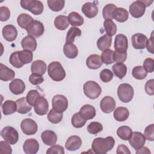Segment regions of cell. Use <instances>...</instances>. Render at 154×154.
Masks as SVG:
<instances>
[{
  "label": "cell",
  "mask_w": 154,
  "mask_h": 154,
  "mask_svg": "<svg viewBox=\"0 0 154 154\" xmlns=\"http://www.w3.org/2000/svg\"><path fill=\"white\" fill-rule=\"evenodd\" d=\"M68 20L73 26H81L84 23V18L78 13L72 11L68 16Z\"/></svg>",
  "instance_id": "e575fe53"
},
{
  "label": "cell",
  "mask_w": 154,
  "mask_h": 154,
  "mask_svg": "<svg viewBox=\"0 0 154 154\" xmlns=\"http://www.w3.org/2000/svg\"><path fill=\"white\" fill-rule=\"evenodd\" d=\"M64 153L65 152L63 147L60 145L55 144L52 146V147L49 148L46 151L47 154H64Z\"/></svg>",
  "instance_id": "9f6ffc18"
},
{
  "label": "cell",
  "mask_w": 154,
  "mask_h": 154,
  "mask_svg": "<svg viewBox=\"0 0 154 154\" xmlns=\"http://www.w3.org/2000/svg\"><path fill=\"white\" fill-rule=\"evenodd\" d=\"M101 60L102 63L106 64H111L113 63V51L111 49H106L103 51L101 55Z\"/></svg>",
  "instance_id": "bcb514c9"
},
{
  "label": "cell",
  "mask_w": 154,
  "mask_h": 154,
  "mask_svg": "<svg viewBox=\"0 0 154 154\" xmlns=\"http://www.w3.org/2000/svg\"><path fill=\"white\" fill-rule=\"evenodd\" d=\"M116 101L113 97L107 96L104 97L100 102L101 110L106 114L113 111L116 108Z\"/></svg>",
  "instance_id": "5bb4252c"
},
{
  "label": "cell",
  "mask_w": 154,
  "mask_h": 154,
  "mask_svg": "<svg viewBox=\"0 0 154 154\" xmlns=\"http://www.w3.org/2000/svg\"><path fill=\"white\" fill-rule=\"evenodd\" d=\"M79 113L82 117L87 120L92 119L95 117L96 109L93 106L90 104H86L81 108Z\"/></svg>",
  "instance_id": "7402d4cb"
},
{
  "label": "cell",
  "mask_w": 154,
  "mask_h": 154,
  "mask_svg": "<svg viewBox=\"0 0 154 154\" xmlns=\"http://www.w3.org/2000/svg\"><path fill=\"white\" fill-rule=\"evenodd\" d=\"M99 77L102 82H108L112 80L113 78V73L109 69H104L100 72Z\"/></svg>",
  "instance_id": "f907efd6"
},
{
  "label": "cell",
  "mask_w": 154,
  "mask_h": 154,
  "mask_svg": "<svg viewBox=\"0 0 154 154\" xmlns=\"http://www.w3.org/2000/svg\"><path fill=\"white\" fill-rule=\"evenodd\" d=\"M12 149L9 143L6 141H1L0 142V153H8L11 154Z\"/></svg>",
  "instance_id": "680465c9"
},
{
  "label": "cell",
  "mask_w": 154,
  "mask_h": 154,
  "mask_svg": "<svg viewBox=\"0 0 154 154\" xmlns=\"http://www.w3.org/2000/svg\"><path fill=\"white\" fill-rule=\"evenodd\" d=\"M82 144V140L79 136L72 135L69 137L65 144V147L69 151L78 150Z\"/></svg>",
  "instance_id": "d6986e66"
},
{
  "label": "cell",
  "mask_w": 154,
  "mask_h": 154,
  "mask_svg": "<svg viewBox=\"0 0 154 154\" xmlns=\"http://www.w3.org/2000/svg\"><path fill=\"white\" fill-rule=\"evenodd\" d=\"M100 56L97 54L90 55L86 60L87 66L90 69H97L102 65Z\"/></svg>",
  "instance_id": "cb8c5ba5"
},
{
  "label": "cell",
  "mask_w": 154,
  "mask_h": 154,
  "mask_svg": "<svg viewBox=\"0 0 154 154\" xmlns=\"http://www.w3.org/2000/svg\"><path fill=\"white\" fill-rule=\"evenodd\" d=\"M115 144L112 137L108 136L106 138L97 137L93 141L91 147L94 153L96 154H105L111 150Z\"/></svg>",
  "instance_id": "6da1fadb"
},
{
  "label": "cell",
  "mask_w": 154,
  "mask_h": 154,
  "mask_svg": "<svg viewBox=\"0 0 154 154\" xmlns=\"http://www.w3.org/2000/svg\"><path fill=\"white\" fill-rule=\"evenodd\" d=\"M146 5L141 0H138L133 2L129 6V13L131 15L135 18L142 17L146 11Z\"/></svg>",
  "instance_id": "30bf717a"
},
{
  "label": "cell",
  "mask_w": 154,
  "mask_h": 154,
  "mask_svg": "<svg viewBox=\"0 0 154 154\" xmlns=\"http://www.w3.org/2000/svg\"><path fill=\"white\" fill-rule=\"evenodd\" d=\"M112 43V38L107 34H105L100 37L97 41V46L100 51H105L108 49Z\"/></svg>",
  "instance_id": "f546056e"
},
{
  "label": "cell",
  "mask_w": 154,
  "mask_h": 154,
  "mask_svg": "<svg viewBox=\"0 0 154 154\" xmlns=\"http://www.w3.org/2000/svg\"><path fill=\"white\" fill-rule=\"evenodd\" d=\"M29 35L35 37L42 36L45 31L43 24L38 20H33L26 29Z\"/></svg>",
  "instance_id": "ba28073f"
},
{
  "label": "cell",
  "mask_w": 154,
  "mask_h": 154,
  "mask_svg": "<svg viewBox=\"0 0 154 154\" xmlns=\"http://www.w3.org/2000/svg\"><path fill=\"white\" fill-rule=\"evenodd\" d=\"M129 143L130 145L137 150L144 145L146 143V138L141 132H132L131 137L129 140Z\"/></svg>",
  "instance_id": "8fae6325"
},
{
  "label": "cell",
  "mask_w": 154,
  "mask_h": 154,
  "mask_svg": "<svg viewBox=\"0 0 154 154\" xmlns=\"http://www.w3.org/2000/svg\"><path fill=\"white\" fill-rule=\"evenodd\" d=\"M153 63L154 60L151 58H147L143 63V68L147 73H152L153 72Z\"/></svg>",
  "instance_id": "11a10c76"
},
{
  "label": "cell",
  "mask_w": 154,
  "mask_h": 154,
  "mask_svg": "<svg viewBox=\"0 0 154 154\" xmlns=\"http://www.w3.org/2000/svg\"><path fill=\"white\" fill-rule=\"evenodd\" d=\"M20 128L22 132L25 135H32L37 132L38 126L34 120L28 118L21 122Z\"/></svg>",
  "instance_id": "9c48e42d"
},
{
  "label": "cell",
  "mask_w": 154,
  "mask_h": 154,
  "mask_svg": "<svg viewBox=\"0 0 154 154\" xmlns=\"http://www.w3.org/2000/svg\"><path fill=\"white\" fill-rule=\"evenodd\" d=\"M46 64L42 60H38L32 63L31 66V70L32 74H37L43 75L46 70Z\"/></svg>",
  "instance_id": "d4e9b609"
},
{
  "label": "cell",
  "mask_w": 154,
  "mask_h": 154,
  "mask_svg": "<svg viewBox=\"0 0 154 154\" xmlns=\"http://www.w3.org/2000/svg\"><path fill=\"white\" fill-rule=\"evenodd\" d=\"M81 31L76 27H71L67 32L66 37V43H73L75 41V38L76 36H81Z\"/></svg>",
  "instance_id": "74e56055"
},
{
  "label": "cell",
  "mask_w": 154,
  "mask_h": 154,
  "mask_svg": "<svg viewBox=\"0 0 154 154\" xmlns=\"http://www.w3.org/2000/svg\"><path fill=\"white\" fill-rule=\"evenodd\" d=\"M10 63L15 68L19 69L21 68L23 64L21 63V61L19 60V55H18V51H16L13 52L9 58Z\"/></svg>",
  "instance_id": "c3c4849f"
},
{
  "label": "cell",
  "mask_w": 154,
  "mask_h": 154,
  "mask_svg": "<svg viewBox=\"0 0 154 154\" xmlns=\"http://www.w3.org/2000/svg\"><path fill=\"white\" fill-rule=\"evenodd\" d=\"M81 10L85 16L88 18H93L98 13V7L93 2H85L82 7Z\"/></svg>",
  "instance_id": "ac0fdd59"
},
{
  "label": "cell",
  "mask_w": 154,
  "mask_h": 154,
  "mask_svg": "<svg viewBox=\"0 0 154 154\" xmlns=\"http://www.w3.org/2000/svg\"><path fill=\"white\" fill-rule=\"evenodd\" d=\"M48 73L53 81L58 82L63 80L66 75L61 64L58 61L51 62L48 65Z\"/></svg>",
  "instance_id": "7a4b0ae2"
},
{
  "label": "cell",
  "mask_w": 154,
  "mask_h": 154,
  "mask_svg": "<svg viewBox=\"0 0 154 154\" xmlns=\"http://www.w3.org/2000/svg\"><path fill=\"white\" fill-rule=\"evenodd\" d=\"M144 136L145 138L149 141H153L154 140V125H148L144 129Z\"/></svg>",
  "instance_id": "816d5d0a"
},
{
  "label": "cell",
  "mask_w": 154,
  "mask_h": 154,
  "mask_svg": "<svg viewBox=\"0 0 154 154\" xmlns=\"http://www.w3.org/2000/svg\"><path fill=\"white\" fill-rule=\"evenodd\" d=\"M153 31L152 32L151 36L149 40H147V44H146V47L147 51L151 53V54H154V37H153Z\"/></svg>",
  "instance_id": "94428289"
},
{
  "label": "cell",
  "mask_w": 154,
  "mask_h": 154,
  "mask_svg": "<svg viewBox=\"0 0 154 154\" xmlns=\"http://www.w3.org/2000/svg\"><path fill=\"white\" fill-rule=\"evenodd\" d=\"M132 134V129L128 126H120L117 130V135L123 140H129Z\"/></svg>",
  "instance_id": "d590c367"
},
{
  "label": "cell",
  "mask_w": 154,
  "mask_h": 154,
  "mask_svg": "<svg viewBox=\"0 0 154 154\" xmlns=\"http://www.w3.org/2000/svg\"><path fill=\"white\" fill-rule=\"evenodd\" d=\"M63 52L65 56L70 59L75 58L78 54V49L73 43H66L63 47Z\"/></svg>",
  "instance_id": "83f0119b"
},
{
  "label": "cell",
  "mask_w": 154,
  "mask_h": 154,
  "mask_svg": "<svg viewBox=\"0 0 154 154\" xmlns=\"http://www.w3.org/2000/svg\"><path fill=\"white\" fill-rule=\"evenodd\" d=\"M132 76L137 79L142 80L144 79L147 75V72L141 66H137L133 68L132 71Z\"/></svg>",
  "instance_id": "f6af8a7d"
},
{
  "label": "cell",
  "mask_w": 154,
  "mask_h": 154,
  "mask_svg": "<svg viewBox=\"0 0 154 154\" xmlns=\"http://www.w3.org/2000/svg\"><path fill=\"white\" fill-rule=\"evenodd\" d=\"M151 152L149 150V149L146 147H141V148H140L139 149L137 150V152H136V153L137 154H138V153H147V154H150Z\"/></svg>",
  "instance_id": "be15d7a7"
},
{
  "label": "cell",
  "mask_w": 154,
  "mask_h": 154,
  "mask_svg": "<svg viewBox=\"0 0 154 154\" xmlns=\"http://www.w3.org/2000/svg\"><path fill=\"white\" fill-rule=\"evenodd\" d=\"M18 55L20 61L24 65L28 64L32 61L33 54L31 51L28 50H22L18 51Z\"/></svg>",
  "instance_id": "f35d334b"
},
{
  "label": "cell",
  "mask_w": 154,
  "mask_h": 154,
  "mask_svg": "<svg viewBox=\"0 0 154 154\" xmlns=\"http://www.w3.org/2000/svg\"><path fill=\"white\" fill-rule=\"evenodd\" d=\"M116 153L117 154H131V151L129 150L128 147L126 146L124 144H120L117 147Z\"/></svg>",
  "instance_id": "6125c7cd"
},
{
  "label": "cell",
  "mask_w": 154,
  "mask_h": 154,
  "mask_svg": "<svg viewBox=\"0 0 154 154\" xmlns=\"http://www.w3.org/2000/svg\"><path fill=\"white\" fill-rule=\"evenodd\" d=\"M116 8V6L113 4H108L105 5L102 10L103 17L105 20H112L113 19V13Z\"/></svg>",
  "instance_id": "60d3db41"
},
{
  "label": "cell",
  "mask_w": 154,
  "mask_h": 154,
  "mask_svg": "<svg viewBox=\"0 0 154 154\" xmlns=\"http://www.w3.org/2000/svg\"><path fill=\"white\" fill-rule=\"evenodd\" d=\"M2 33L4 38L8 42L14 41L17 35V31L12 25H5L2 30Z\"/></svg>",
  "instance_id": "ffe728a7"
},
{
  "label": "cell",
  "mask_w": 154,
  "mask_h": 154,
  "mask_svg": "<svg viewBox=\"0 0 154 154\" xmlns=\"http://www.w3.org/2000/svg\"><path fill=\"white\" fill-rule=\"evenodd\" d=\"M44 81L42 75L37 74H31L29 77V81L32 85H38L42 84Z\"/></svg>",
  "instance_id": "6f0895ef"
},
{
  "label": "cell",
  "mask_w": 154,
  "mask_h": 154,
  "mask_svg": "<svg viewBox=\"0 0 154 154\" xmlns=\"http://www.w3.org/2000/svg\"><path fill=\"white\" fill-rule=\"evenodd\" d=\"M145 91L149 95L154 94V79H151L147 81L145 84Z\"/></svg>",
  "instance_id": "91938a15"
},
{
  "label": "cell",
  "mask_w": 154,
  "mask_h": 154,
  "mask_svg": "<svg viewBox=\"0 0 154 154\" xmlns=\"http://www.w3.org/2000/svg\"><path fill=\"white\" fill-rule=\"evenodd\" d=\"M112 69L114 75L119 79H123L127 73V67L122 63H117L114 64Z\"/></svg>",
  "instance_id": "836d02e7"
},
{
  "label": "cell",
  "mask_w": 154,
  "mask_h": 154,
  "mask_svg": "<svg viewBox=\"0 0 154 154\" xmlns=\"http://www.w3.org/2000/svg\"><path fill=\"white\" fill-rule=\"evenodd\" d=\"M127 58V52H119L116 51H113V60L116 63H123Z\"/></svg>",
  "instance_id": "f5cc1de1"
},
{
  "label": "cell",
  "mask_w": 154,
  "mask_h": 154,
  "mask_svg": "<svg viewBox=\"0 0 154 154\" xmlns=\"http://www.w3.org/2000/svg\"><path fill=\"white\" fill-rule=\"evenodd\" d=\"M34 111L38 116H44L47 114L49 109V103L46 98L40 96L35 101L34 105Z\"/></svg>",
  "instance_id": "7c38bea8"
},
{
  "label": "cell",
  "mask_w": 154,
  "mask_h": 154,
  "mask_svg": "<svg viewBox=\"0 0 154 154\" xmlns=\"http://www.w3.org/2000/svg\"><path fill=\"white\" fill-rule=\"evenodd\" d=\"M2 138L10 144H16L19 140V134L16 129L11 126H6L1 131Z\"/></svg>",
  "instance_id": "8992f818"
},
{
  "label": "cell",
  "mask_w": 154,
  "mask_h": 154,
  "mask_svg": "<svg viewBox=\"0 0 154 154\" xmlns=\"http://www.w3.org/2000/svg\"><path fill=\"white\" fill-rule=\"evenodd\" d=\"M21 46L23 50H28L33 52L37 48V41L34 37L28 35L22 40Z\"/></svg>",
  "instance_id": "603a6c76"
},
{
  "label": "cell",
  "mask_w": 154,
  "mask_h": 154,
  "mask_svg": "<svg viewBox=\"0 0 154 154\" xmlns=\"http://www.w3.org/2000/svg\"><path fill=\"white\" fill-rule=\"evenodd\" d=\"M129 13L128 11L121 7H117L113 13V18L119 22H125L128 19Z\"/></svg>",
  "instance_id": "4dcf8cb0"
},
{
  "label": "cell",
  "mask_w": 154,
  "mask_h": 154,
  "mask_svg": "<svg viewBox=\"0 0 154 154\" xmlns=\"http://www.w3.org/2000/svg\"><path fill=\"white\" fill-rule=\"evenodd\" d=\"M85 95L91 99H95L100 96L102 89L98 83L93 81L86 82L83 86Z\"/></svg>",
  "instance_id": "3957f363"
},
{
  "label": "cell",
  "mask_w": 154,
  "mask_h": 154,
  "mask_svg": "<svg viewBox=\"0 0 154 154\" xmlns=\"http://www.w3.org/2000/svg\"><path fill=\"white\" fill-rule=\"evenodd\" d=\"M10 91L16 95L22 94L25 90V84L20 79H14L9 84Z\"/></svg>",
  "instance_id": "e0dca14e"
},
{
  "label": "cell",
  "mask_w": 154,
  "mask_h": 154,
  "mask_svg": "<svg viewBox=\"0 0 154 154\" xmlns=\"http://www.w3.org/2000/svg\"><path fill=\"white\" fill-rule=\"evenodd\" d=\"M41 96L40 93L35 90H31L29 91L26 95V100L29 104H30L32 106L34 105V103L37 99Z\"/></svg>",
  "instance_id": "681fc988"
},
{
  "label": "cell",
  "mask_w": 154,
  "mask_h": 154,
  "mask_svg": "<svg viewBox=\"0 0 154 154\" xmlns=\"http://www.w3.org/2000/svg\"><path fill=\"white\" fill-rule=\"evenodd\" d=\"M86 122L87 120L82 117L79 112L74 114L71 119L72 125L76 128H81L83 127L85 125Z\"/></svg>",
  "instance_id": "ee69618b"
},
{
  "label": "cell",
  "mask_w": 154,
  "mask_h": 154,
  "mask_svg": "<svg viewBox=\"0 0 154 154\" xmlns=\"http://www.w3.org/2000/svg\"><path fill=\"white\" fill-rule=\"evenodd\" d=\"M54 25L59 30H65L69 25L68 17L64 15H59L55 18Z\"/></svg>",
  "instance_id": "d6a6232c"
},
{
  "label": "cell",
  "mask_w": 154,
  "mask_h": 154,
  "mask_svg": "<svg viewBox=\"0 0 154 154\" xmlns=\"http://www.w3.org/2000/svg\"><path fill=\"white\" fill-rule=\"evenodd\" d=\"M113 116L116 120L118 122H124L129 117V112L126 108L120 106L114 111Z\"/></svg>",
  "instance_id": "f1b7e54d"
},
{
  "label": "cell",
  "mask_w": 154,
  "mask_h": 154,
  "mask_svg": "<svg viewBox=\"0 0 154 154\" xmlns=\"http://www.w3.org/2000/svg\"><path fill=\"white\" fill-rule=\"evenodd\" d=\"M117 96L122 102H129L134 96L133 87L127 83L121 84L117 88Z\"/></svg>",
  "instance_id": "5b68a950"
},
{
  "label": "cell",
  "mask_w": 154,
  "mask_h": 154,
  "mask_svg": "<svg viewBox=\"0 0 154 154\" xmlns=\"http://www.w3.org/2000/svg\"><path fill=\"white\" fill-rule=\"evenodd\" d=\"M52 105L54 110L63 113L68 107V100L64 95L56 94L52 98Z\"/></svg>",
  "instance_id": "52a82bcc"
},
{
  "label": "cell",
  "mask_w": 154,
  "mask_h": 154,
  "mask_svg": "<svg viewBox=\"0 0 154 154\" xmlns=\"http://www.w3.org/2000/svg\"><path fill=\"white\" fill-rule=\"evenodd\" d=\"M63 117V114L61 112H58L54 110L53 108L51 109L47 116L48 120L54 124H57L61 122Z\"/></svg>",
  "instance_id": "ab89813d"
},
{
  "label": "cell",
  "mask_w": 154,
  "mask_h": 154,
  "mask_svg": "<svg viewBox=\"0 0 154 154\" xmlns=\"http://www.w3.org/2000/svg\"><path fill=\"white\" fill-rule=\"evenodd\" d=\"M20 5L23 9L29 11L34 15L41 14L44 8L43 3L37 0H22Z\"/></svg>",
  "instance_id": "277c9868"
},
{
  "label": "cell",
  "mask_w": 154,
  "mask_h": 154,
  "mask_svg": "<svg viewBox=\"0 0 154 154\" xmlns=\"http://www.w3.org/2000/svg\"><path fill=\"white\" fill-rule=\"evenodd\" d=\"M41 138L43 143L50 146L55 144L57 141V134L51 130H46L43 131L41 134Z\"/></svg>",
  "instance_id": "44dd1931"
},
{
  "label": "cell",
  "mask_w": 154,
  "mask_h": 154,
  "mask_svg": "<svg viewBox=\"0 0 154 154\" xmlns=\"http://www.w3.org/2000/svg\"><path fill=\"white\" fill-rule=\"evenodd\" d=\"M16 103L17 105V112L19 114H26L32 109V106L28 103L26 97H23L17 99Z\"/></svg>",
  "instance_id": "484cf974"
},
{
  "label": "cell",
  "mask_w": 154,
  "mask_h": 154,
  "mask_svg": "<svg viewBox=\"0 0 154 154\" xmlns=\"http://www.w3.org/2000/svg\"><path fill=\"white\" fill-rule=\"evenodd\" d=\"M128 48V40L127 37L122 34H117L115 37V51L119 52H127Z\"/></svg>",
  "instance_id": "4fadbf2b"
},
{
  "label": "cell",
  "mask_w": 154,
  "mask_h": 154,
  "mask_svg": "<svg viewBox=\"0 0 154 154\" xmlns=\"http://www.w3.org/2000/svg\"><path fill=\"white\" fill-rule=\"evenodd\" d=\"M47 3L49 8L53 11H60L64 7V0H48Z\"/></svg>",
  "instance_id": "b9f144b4"
},
{
  "label": "cell",
  "mask_w": 154,
  "mask_h": 154,
  "mask_svg": "<svg viewBox=\"0 0 154 154\" xmlns=\"http://www.w3.org/2000/svg\"><path fill=\"white\" fill-rule=\"evenodd\" d=\"M132 45L135 49H143L146 48L147 38L141 33H136L134 34L132 37Z\"/></svg>",
  "instance_id": "9a60e30c"
},
{
  "label": "cell",
  "mask_w": 154,
  "mask_h": 154,
  "mask_svg": "<svg viewBox=\"0 0 154 154\" xmlns=\"http://www.w3.org/2000/svg\"><path fill=\"white\" fill-rule=\"evenodd\" d=\"M2 113L7 116L14 113L17 111L16 103L11 100H5L2 105Z\"/></svg>",
  "instance_id": "1f68e13d"
},
{
  "label": "cell",
  "mask_w": 154,
  "mask_h": 154,
  "mask_svg": "<svg viewBox=\"0 0 154 154\" xmlns=\"http://www.w3.org/2000/svg\"><path fill=\"white\" fill-rule=\"evenodd\" d=\"M103 130L102 125L97 122H91L87 126V131L91 134H97Z\"/></svg>",
  "instance_id": "7dc6e473"
},
{
  "label": "cell",
  "mask_w": 154,
  "mask_h": 154,
  "mask_svg": "<svg viewBox=\"0 0 154 154\" xmlns=\"http://www.w3.org/2000/svg\"><path fill=\"white\" fill-rule=\"evenodd\" d=\"M33 20L32 17L28 14L22 13L18 16L17 18V22L20 28L26 29Z\"/></svg>",
  "instance_id": "8d00e7d4"
},
{
  "label": "cell",
  "mask_w": 154,
  "mask_h": 154,
  "mask_svg": "<svg viewBox=\"0 0 154 154\" xmlns=\"http://www.w3.org/2000/svg\"><path fill=\"white\" fill-rule=\"evenodd\" d=\"M15 76V72L3 64H0V79L3 81H8Z\"/></svg>",
  "instance_id": "4316f807"
},
{
  "label": "cell",
  "mask_w": 154,
  "mask_h": 154,
  "mask_svg": "<svg viewBox=\"0 0 154 154\" xmlns=\"http://www.w3.org/2000/svg\"><path fill=\"white\" fill-rule=\"evenodd\" d=\"M10 17V11L8 7L2 6L0 7V20L2 22L7 21Z\"/></svg>",
  "instance_id": "db71d44e"
},
{
  "label": "cell",
  "mask_w": 154,
  "mask_h": 154,
  "mask_svg": "<svg viewBox=\"0 0 154 154\" xmlns=\"http://www.w3.org/2000/svg\"><path fill=\"white\" fill-rule=\"evenodd\" d=\"M103 26L107 35L112 37L116 34L117 26L112 20H105L103 22Z\"/></svg>",
  "instance_id": "7bdbcfd3"
},
{
  "label": "cell",
  "mask_w": 154,
  "mask_h": 154,
  "mask_svg": "<svg viewBox=\"0 0 154 154\" xmlns=\"http://www.w3.org/2000/svg\"><path fill=\"white\" fill-rule=\"evenodd\" d=\"M39 143L34 138H29L25 140L23 145V152L26 154H35L39 149Z\"/></svg>",
  "instance_id": "2e32d148"
}]
</instances>
